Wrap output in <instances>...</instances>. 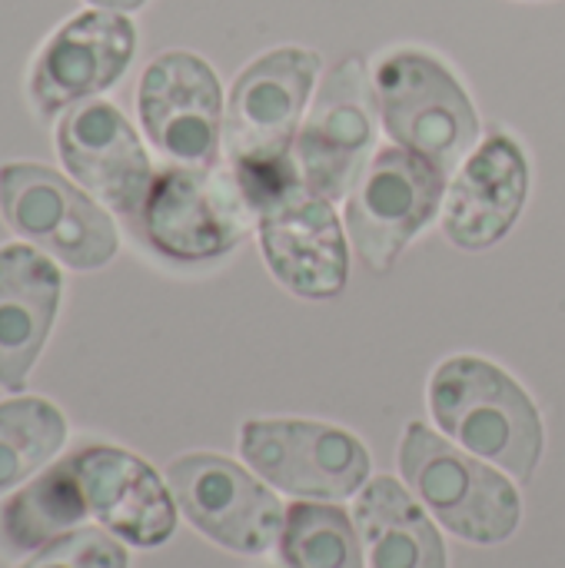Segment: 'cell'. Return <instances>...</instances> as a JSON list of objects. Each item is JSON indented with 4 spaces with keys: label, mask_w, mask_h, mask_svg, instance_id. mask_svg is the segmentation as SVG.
Returning a JSON list of instances; mask_svg holds the SVG:
<instances>
[{
    "label": "cell",
    "mask_w": 565,
    "mask_h": 568,
    "mask_svg": "<svg viewBox=\"0 0 565 568\" xmlns=\"http://www.w3.org/2000/svg\"><path fill=\"white\" fill-rule=\"evenodd\" d=\"M400 466L413 493L460 539L476 546L503 542L519 526V493L483 463L410 423L400 446Z\"/></svg>",
    "instance_id": "obj_4"
},
{
    "label": "cell",
    "mask_w": 565,
    "mask_h": 568,
    "mask_svg": "<svg viewBox=\"0 0 565 568\" xmlns=\"http://www.w3.org/2000/svg\"><path fill=\"white\" fill-rule=\"evenodd\" d=\"M140 120L153 146L176 166H213L223 130V93L213 67L186 50H167L140 77Z\"/></svg>",
    "instance_id": "obj_10"
},
{
    "label": "cell",
    "mask_w": 565,
    "mask_h": 568,
    "mask_svg": "<svg viewBox=\"0 0 565 568\" xmlns=\"http://www.w3.org/2000/svg\"><path fill=\"white\" fill-rule=\"evenodd\" d=\"M356 526L373 568H446L440 532L390 476L373 479L360 493Z\"/></svg>",
    "instance_id": "obj_18"
},
{
    "label": "cell",
    "mask_w": 565,
    "mask_h": 568,
    "mask_svg": "<svg viewBox=\"0 0 565 568\" xmlns=\"http://www.w3.org/2000/svg\"><path fill=\"white\" fill-rule=\"evenodd\" d=\"M90 513L123 542L153 549L176 529V509L160 476L127 449L87 446L67 459Z\"/></svg>",
    "instance_id": "obj_15"
},
{
    "label": "cell",
    "mask_w": 565,
    "mask_h": 568,
    "mask_svg": "<svg viewBox=\"0 0 565 568\" xmlns=\"http://www.w3.org/2000/svg\"><path fill=\"white\" fill-rule=\"evenodd\" d=\"M430 406L443 433L516 479H529L543 456V423L533 399L500 366L456 356L430 386Z\"/></svg>",
    "instance_id": "obj_1"
},
{
    "label": "cell",
    "mask_w": 565,
    "mask_h": 568,
    "mask_svg": "<svg viewBox=\"0 0 565 568\" xmlns=\"http://www.w3.org/2000/svg\"><path fill=\"white\" fill-rule=\"evenodd\" d=\"M137 50V30L120 10H83L60 23L30 67L27 93L37 116H53L113 87Z\"/></svg>",
    "instance_id": "obj_11"
},
{
    "label": "cell",
    "mask_w": 565,
    "mask_h": 568,
    "mask_svg": "<svg viewBox=\"0 0 565 568\" xmlns=\"http://www.w3.org/2000/svg\"><path fill=\"white\" fill-rule=\"evenodd\" d=\"M280 542L290 568H363L360 539L336 506L296 503L286 513Z\"/></svg>",
    "instance_id": "obj_21"
},
{
    "label": "cell",
    "mask_w": 565,
    "mask_h": 568,
    "mask_svg": "<svg viewBox=\"0 0 565 568\" xmlns=\"http://www.w3.org/2000/svg\"><path fill=\"white\" fill-rule=\"evenodd\" d=\"M376 90L370 87L366 63L346 57L330 70L310 120L296 136V160L310 193L323 200H343L363 166L376 133Z\"/></svg>",
    "instance_id": "obj_9"
},
{
    "label": "cell",
    "mask_w": 565,
    "mask_h": 568,
    "mask_svg": "<svg viewBox=\"0 0 565 568\" xmlns=\"http://www.w3.org/2000/svg\"><path fill=\"white\" fill-rule=\"evenodd\" d=\"M253 220L256 210L233 170L170 166L153 176L133 230L167 260L203 263L230 253Z\"/></svg>",
    "instance_id": "obj_3"
},
{
    "label": "cell",
    "mask_w": 565,
    "mask_h": 568,
    "mask_svg": "<svg viewBox=\"0 0 565 568\" xmlns=\"http://www.w3.org/2000/svg\"><path fill=\"white\" fill-rule=\"evenodd\" d=\"M263 260L273 276L310 300H330L346 286V240L333 203L306 183L286 190L256 213Z\"/></svg>",
    "instance_id": "obj_14"
},
{
    "label": "cell",
    "mask_w": 565,
    "mask_h": 568,
    "mask_svg": "<svg viewBox=\"0 0 565 568\" xmlns=\"http://www.w3.org/2000/svg\"><path fill=\"white\" fill-rule=\"evenodd\" d=\"M67 443L63 413L37 396L0 403V496L43 469Z\"/></svg>",
    "instance_id": "obj_20"
},
{
    "label": "cell",
    "mask_w": 565,
    "mask_h": 568,
    "mask_svg": "<svg viewBox=\"0 0 565 568\" xmlns=\"http://www.w3.org/2000/svg\"><path fill=\"white\" fill-rule=\"evenodd\" d=\"M243 459L276 489L306 499H346L370 476L360 439L303 419H253L240 433Z\"/></svg>",
    "instance_id": "obj_8"
},
{
    "label": "cell",
    "mask_w": 565,
    "mask_h": 568,
    "mask_svg": "<svg viewBox=\"0 0 565 568\" xmlns=\"http://www.w3.org/2000/svg\"><path fill=\"white\" fill-rule=\"evenodd\" d=\"M0 213L17 236L73 270H97L120 246L113 220L67 176L40 163L0 166Z\"/></svg>",
    "instance_id": "obj_5"
},
{
    "label": "cell",
    "mask_w": 565,
    "mask_h": 568,
    "mask_svg": "<svg viewBox=\"0 0 565 568\" xmlns=\"http://www.w3.org/2000/svg\"><path fill=\"white\" fill-rule=\"evenodd\" d=\"M87 3L103 7V10H120V13H127V10H140L147 0H87Z\"/></svg>",
    "instance_id": "obj_23"
},
{
    "label": "cell",
    "mask_w": 565,
    "mask_h": 568,
    "mask_svg": "<svg viewBox=\"0 0 565 568\" xmlns=\"http://www.w3.org/2000/svg\"><path fill=\"white\" fill-rule=\"evenodd\" d=\"M20 568H127V552L100 529H73L40 546Z\"/></svg>",
    "instance_id": "obj_22"
},
{
    "label": "cell",
    "mask_w": 565,
    "mask_h": 568,
    "mask_svg": "<svg viewBox=\"0 0 565 568\" xmlns=\"http://www.w3.org/2000/svg\"><path fill=\"white\" fill-rule=\"evenodd\" d=\"M443 190L446 173L403 146H386L363 166L350 190L346 223L366 270H393L406 243L440 210Z\"/></svg>",
    "instance_id": "obj_6"
},
{
    "label": "cell",
    "mask_w": 565,
    "mask_h": 568,
    "mask_svg": "<svg viewBox=\"0 0 565 568\" xmlns=\"http://www.w3.org/2000/svg\"><path fill=\"white\" fill-rule=\"evenodd\" d=\"M57 150L70 176L137 226L157 173L133 126L113 103L83 100L70 106L57 126Z\"/></svg>",
    "instance_id": "obj_13"
},
{
    "label": "cell",
    "mask_w": 565,
    "mask_h": 568,
    "mask_svg": "<svg viewBox=\"0 0 565 568\" xmlns=\"http://www.w3.org/2000/svg\"><path fill=\"white\" fill-rule=\"evenodd\" d=\"M60 286V270L47 253L23 243L0 250V389L27 386L57 316Z\"/></svg>",
    "instance_id": "obj_17"
},
{
    "label": "cell",
    "mask_w": 565,
    "mask_h": 568,
    "mask_svg": "<svg viewBox=\"0 0 565 568\" xmlns=\"http://www.w3.org/2000/svg\"><path fill=\"white\" fill-rule=\"evenodd\" d=\"M526 190L529 166L519 143L506 133H493L453 180L443 210V233L463 250H486L500 243L516 226Z\"/></svg>",
    "instance_id": "obj_16"
},
{
    "label": "cell",
    "mask_w": 565,
    "mask_h": 568,
    "mask_svg": "<svg viewBox=\"0 0 565 568\" xmlns=\"http://www.w3.org/2000/svg\"><path fill=\"white\" fill-rule=\"evenodd\" d=\"M376 106L396 146L453 173L480 140L463 83L423 50H393L376 70Z\"/></svg>",
    "instance_id": "obj_2"
},
{
    "label": "cell",
    "mask_w": 565,
    "mask_h": 568,
    "mask_svg": "<svg viewBox=\"0 0 565 568\" xmlns=\"http://www.w3.org/2000/svg\"><path fill=\"white\" fill-rule=\"evenodd\" d=\"M320 73V57L303 47H280L256 57L230 90L226 156L233 166H260L290 156L296 123Z\"/></svg>",
    "instance_id": "obj_7"
},
{
    "label": "cell",
    "mask_w": 565,
    "mask_h": 568,
    "mask_svg": "<svg viewBox=\"0 0 565 568\" xmlns=\"http://www.w3.org/2000/svg\"><path fill=\"white\" fill-rule=\"evenodd\" d=\"M87 513L90 506L83 499V489L70 463L63 459L0 509V546L13 556L40 549L83 523Z\"/></svg>",
    "instance_id": "obj_19"
},
{
    "label": "cell",
    "mask_w": 565,
    "mask_h": 568,
    "mask_svg": "<svg viewBox=\"0 0 565 568\" xmlns=\"http://www.w3.org/2000/svg\"><path fill=\"white\" fill-rule=\"evenodd\" d=\"M167 479L183 516L233 552L256 556L283 536L286 519L276 496L223 456H183L170 463Z\"/></svg>",
    "instance_id": "obj_12"
}]
</instances>
